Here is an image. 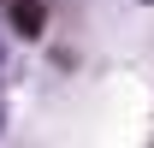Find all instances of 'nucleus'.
<instances>
[{
  "label": "nucleus",
  "mask_w": 154,
  "mask_h": 148,
  "mask_svg": "<svg viewBox=\"0 0 154 148\" xmlns=\"http://www.w3.org/2000/svg\"><path fill=\"white\" fill-rule=\"evenodd\" d=\"M18 36H42V6H18Z\"/></svg>",
  "instance_id": "1"
}]
</instances>
